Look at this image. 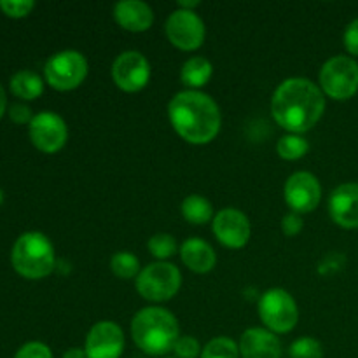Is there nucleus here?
Returning <instances> with one entry per match:
<instances>
[{"mask_svg":"<svg viewBox=\"0 0 358 358\" xmlns=\"http://www.w3.org/2000/svg\"><path fill=\"white\" fill-rule=\"evenodd\" d=\"M201 346H199L198 339L191 338V336H180L175 345L173 353L175 358H199L201 357Z\"/></svg>","mask_w":358,"mask_h":358,"instance_id":"nucleus-28","label":"nucleus"},{"mask_svg":"<svg viewBox=\"0 0 358 358\" xmlns=\"http://www.w3.org/2000/svg\"><path fill=\"white\" fill-rule=\"evenodd\" d=\"M63 358H87L84 348H70L63 353Z\"/></svg>","mask_w":358,"mask_h":358,"instance_id":"nucleus-33","label":"nucleus"},{"mask_svg":"<svg viewBox=\"0 0 358 358\" xmlns=\"http://www.w3.org/2000/svg\"><path fill=\"white\" fill-rule=\"evenodd\" d=\"M285 201L290 212L296 213H311L317 210L322 199L320 180L310 171H297L292 173L285 182Z\"/></svg>","mask_w":358,"mask_h":358,"instance_id":"nucleus-12","label":"nucleus"},{"mask_svg":"<svg viewBox=\"0 0 358 358\" xmlns=\"http://www.w3.org/2000/svg\"><path fill=\"white\" fill-rule=\"evenodd\" d=\"M34 0H0V9L9 17H24L34 10Z\"/></svg>","mask_w":358,"mask_h":358,"instance_id":"nucleus-27","label":"nucleus"},{"mask_svg":"<svg viewBox=\"0 0 358 358\" xmlns=\"http://www.w3.org/2000/svg\"><path fill=\"white\" fill-rule=\"evenodd\" d=\"M87 59L76 49L55 52L44 65V79L52 90L72 91L87 77Z\"/></svg>","mask_w":358,"mask_h":358,"instance_id":"nucleus-8","label":"nucleus"},{"mask_svg":"<svg viewBox=\"0 0 358 358\" xmlns=\"http://www.w3.org/2000/svg\"><path fill=\"white\" fill-rule=\"evenodd\" d=\"M213 65L205 56H192L182 65L180 80L192 91H199V87L205 86L212 79Z\"/></svg>","mask_w":358,"mask_h":358,"instance_id":"nucleus-19","label":"nucleus"},{"mask_svg":"<svg viewBox=\"0 0 358 358\" xmlns=\"http://www.w3.org/2000/svg\"><path fill=\"white\" fill-rule=\"evenodd\" d=\"M2 203H3V191L0 189V205H2Z\"/></svg>","mask_w":358,"mask_h":358,"instance_id":"nucleus-36","label":"nucleus"},{"mask_svg":"<svg viewBox=\"0 0 358 358\" xmlns=\"http://www.w3.org/2000/svg\"><path fill=\"white\" fill-rule=\"evenodd\" d=\"M10 121L16 122V124H30L34 114H31V108L24 103H13L7 110Z\"/></svg>","mask_w":358,"mask_h":358,"instance_id":"nucleus-31","label":"nucleus"},{"mask_svg":"<svg viewBox=\"0 0 358 358\" xmlns=\"http://www.w3.org/2000/svg\"><path fill=\"white\" fill-rule=\"evenodd\" d=\"M290 358H324V348L315 338H299L290 345Z\"/></svg>","mask_w":358,"mask_h":358,"instance_id":"nucleus-26","label":"nucleus"},{"mask_svg":"<svg viewBox=\"0 0 358 358\" xmlns=\"http://www.w3.org/2000/svg\"><path fill=\"white\" fill-rule=\"evenodd\" d=\"M131 338L145 355L164 357L173 352L180 327L175 315L164 308H143L131 320Z\"/></svg>","mask_w":358,"mask_h":358,"instance_id":"nucleus-3","label":"nucleus"},{"mask_svg":"<svg viewBox=\"0 0 358 358\" xmlns=\"http://www.w3.org/2000/svg\"><path fill=\"white\" fill-rule=\"evenodd\" d=\"M136 292L150 303H166L173 299L182 287L180 269L166 261H157L142 268L135 280Z\"/></svg>","mask_w":358,"mask_h":358,"instance_id":"nucleus-5","label":"nucleus"},{"mask_svg":"<svg viewBox=\"0 0 358 358\" xmlns=\"http://www.w3.org/2000/svg\"><path fill=\"white\" fill-rule=\"evenodd\" d=\"M10 262L14 271L23 278L42 280L55 271V247L44 233L28 231L14 241Z\"/></svg>","mask_w":358,"mask_h":358,"instance_id":"nucleus-4","label":"nucleus"},{"mask_svg":"<svg viewBox=\"0 0 358 358\" xmlns=\"http://www.w3.org/2000/svg\"><path fill=\"white\" fill-rule=\"evenodd\" d=\"M9 87L14 96L30 101L44 93V80L31 70H20L10 77Z\"/></svg>","mask_w":358,"mask_h":358,"instance_id":"nucleus-20","label":"nucleus"},{"mask_svg":"<svg viewBox=\"0 0 358 358\" xmlns=\"http://www.w3.org/2000/svg\"><path fill=\"white\" fill-rule=\"evenodd\" d=\"M114 17L124 30L140 34L147 31L154 23V10L142 0H121L114 7Z\"/></svg>","mask_w":358,"mask_h":358,"instance_id":"nucleus-17","label":"nucleus"},{"mask_svg":"<svg viewBox=\"0 0 358 358\" xmlns=\"http://www.w3.org/2000/svg\"><path fill=\"white\" fill-rule=\"evenodd\" d=\"M310 150V143L306 138L301 135H294V133H287L276 143V152L282 159L285 161H297L304 157Z\"/></svg>","mask_w":358,"mask_h":358,"instance_id":"nucleus-22","label":"nucleus"},{"mask_svg":"<svg viewBox=\"0 0 358 358\" xmlns=\"http://www.w3.org/2000/svg\"><path fill=\"white\" fill-rule=\"evenodd\" d=\"M303 227H304V220H303V217H301V213L289 212L285 217H283L282 231L285 236H289V238L297 236V234L303 231Z\"/></svg>","mask_w":358,"mask_h":358,"instance_id":"nucleus-30","label":"nucleus"},{"mask_svg":"<svg viewBox=\"0 0 358 358\" xmlns=\"http://www.w3.org/2000/svg\"><path fill=\"white\" fill-rule=\"evenodd\" d=\"M147 250L150 255L157 259V261H166V259L173 257L178 252V243L171 234L168 233H157L149 238L147 241Z\"/></svg>","mask_w":358,"mask_h":358,"instance_id":"nucleus-25","label":"nucleus"},{"mask_svg":"<svg viewBox=\"0 0 358 358\" xmlns=\"http://www.w3.org/2000/svg\"><path fill=\"white\" fill-rule=\"evenodd\" d=\"M110 271L121 280H133L140 275V261L131 252H115L110 257Z\"/></svg>","mask_w":358,"mask_h":358,"instance_id":"nucleus-23","label":"nucleus"},{"mask_svg":"<svg viewBox=\"0 0 358 358\" xmlns=\"http://www.w3.org/2000/svg\"><path fill=\"white\" fill-rule=\"evenodd\" d=\"M198 6H199V0H178L177 2L178 9H185V10H194Z\"/></svg>","mask_w":358,"mask_h":358,"instance_id":"nucleus-34","label":"nucleus"},{"mask_svg":"<svg viewBox=\"0 0 358 358\" xmlns=\"http://www.w3.org/2000/svg\"><path fill=\"white\" fill-rule=\"evenodd\" d=\"M180 259L187 269L198 275L210 273L217 264V254L212 245L201 238H189L180 245Z\"/></svg>","mask_w":358,"mask_h":358,"instance_id":"nucleus-18","label":"nucleus"},{"mask_svg":"<svg viewBox=\"0 0 358 358\" xmlns=\"http://www.w3.org/2000/svg\"><path fill=\"white\" fill-rule=\"evenodd\" d=\"M164 34L168 41L180 51H196L205 42L206 28L194 10L177 7L164 23Z\"/></svg>","mask_w":358,"mask_h":358,"instance_id":"nucleus-9","label":"nucleus"},{"mask_svg":"<svg viewBox=\"0 0 358 358\" xmlns=\"http://www.w3.org/2000/svg\"><path fill=\"white\" fill-rule=\"evenodd\" d=\"M257 310L264 327L273 334H287L299 320L296 299L283 289L266 290L259 299Z\"/></svg>","mask_w":358,"mask_h":358,"instance_id":"nucleus-7","label":"nucleus"},{"mask_svg":"<svg viewBox=\"0 0 358 358\" xmlns=\"http://www.w3.org/2000/svg\"><path fill=\"white\" fill-rule=\"evenodd\" d=\"M14 358H52V352L44 343L30 341L17 350Z\"/></svg>","mask_w":358,"mask_h":358,"instance_id":"nucleus-29","label":"nucleus"},{"mask_svg":"<svg viewBox=\"0 0 358 358\" xmlns=\"http://www.w3.org/2000/svg\"><path fill=\"white\" fill-rule=\"evenodd\" d=\"M164 358H175V357H164Z\"/></svg>","mask_w":358,"mask_h":358,"instance_id":"nucleus-37","label":"nucleus"},{"mask_svg":"<svg viewBox=\"0 0 358 358\" xmlns=\"http://www.w3.org/2000/svg\"><path fill=\"white\" fill-rule=\"evenodd\" d=\"M168 119L182 140L192 145L212 142L222 126V114L210 94L185 90L175 94L168 103Z\"/></svg>","mask_w":358,"mask_h":358,"instance_id":"nucleus-2","label":"nucleus"},{"mask_svg":"<svg viewBox=\"0 0 358 358\" xmlns=\"http://www.w3.org/2000/svg\"><path fill=\"white\" fill-rule=\"evenodd\" d=\"M199 358H240V346L227 336H219L203 346Z\"/></svg>","mask_w":358,"mask_h":358,"instance_id":"nucleus-24","label":"nucleus"},{"mask_svg":"<svg viewBox=\"0 0 358 358\" xmlns=\"http://www.w3.org/2000/svg\"><path fill=\"white\" fill-rule=\"evenodd\" d=\"M182 217L187 220L189 224H194V226H203V224H208L210 220H213V206L212 203L206 198L199 194H191L182 201L180 205Z\"/></svg>","mask_w":358,"mask_h":358,"instance_id":"nucleus-21","label":"nucleus"},{"mask_svg":"<svg viewBox=\"0 0 358 358\" xmlns=\"http://www.w3.org/2000/svg\"><path fill=\"white\" fill-rule=\"evenodd\" d=\"M212 227L219 243L233 250L243 248L250 241V220L241 210L233 206L217 212L212 220Z\"/></svg>","mask_w":358,"mask_h":358,"instance_id":"nucleus-13","label":"nucleus"},{"mask_svg":"<svg viewBox=\"0 0 358 358\" xmlns=\"http://www.w3.org/2000/svg\"><path fill=\"white\" fill-rule=\"evenodd\" d=\"M329 213L343 229H358V184L346 182L338 185L329 198Z\"/></svg>","mask_w":358,"mask_h":358,"instance_id":"nucleus-15","label":"nucleus"},{"mask_svg":"<svg viewBox=\"0 0 358 358\" xmlns=\"http://www.w3.org/2000/svg\"><path fill=\"white\" fill-rule=\"evenodd\" d=\"M112 79L124 93L142 91L150 80V63L140 51H124L112 63Z\"/></svg>","mask_w":358,"mask_h":358,"instance_id":"nucleus-11","label":"nucleus"},{"mask_svg":"<svg viewBox=\"0 0 358 358\" xmlns=\"http://www.w3.org/2000/svg\"><path fill=\"white\" fill-rule=\"evenodd\" d=\"M320 90L332 100H350L358 91V63L352 56H332L320 70Z\"/></svg>","mask_w":358,"mask_h":358,"instance_id":"nucleus-6","label":"nucleus"},{"mask_svg":"<svg viewBox=\"0 0 358 358\" xmlns=\"http://www.w3.org/2000/svg\"><path fill=\"white\" fill-rule=\"evenodd\" d=\"M28 135H30L31 143L41 152L55 154L65 147L66 140H69V128L62 115L51 110H44L34 115L31 122L28 124Z\"/></svg>","mask_w":358,"mask_h":358,"instance_id":"nucleus-10","label":"nucleus"},{"mask_svg":"<svg viewBox=\"0 0 358 358\" xmlns=\"http://www.w3.org/2000/svg\"><path fill=\"white\" fill-rule=\"evenodd\" d=\"M343 42H345V48L350 55L358 56V17L346 27Z\"/></svg>","mask_w":358,"mask_h":358,"instance_id":"nucleus-32","label":"nucleus"},{"mask_svg":"<svg viewBox=\"0 0 358 358\" xmlns=\"http://www.w3.org/2000/svg\"><path fill=\"white\" fill-rule=\"evenodd\" d=\"M325 112V94L320 86L304 77L285 79L273 93L271 114L287 133L303 135L320 121Z\"/></svg>","mask_w":358,"mask_h":358,"instance_id":"nucleus-1","label":"nucleus"},{"mask_svg":"<svg viewBox=\"0 0 358 358\" xmlns=\"http://www.w3.org/2000/svg\"><path fill=\"white\" fill-rule=\"evenodd\" d=\"M241 358H280L282 343L271 331L262 327H252L241 334L240 343Z\"/></svg>","mask_w":358,"mask_h":358,"instance_id":"nucleus-16","label":"nucleus"},{"mask_svg":"<svg viewBox=\"0 0 358 358\" xmlns=\"http://www.w3.org/2000/svg\"><path fill=\"white\" fill-rule=\"evenodd\" d=\"M6 107H7V96H6V90L3 86L0 84V117L6 114Z\"/></svg>","mask_w":358,"mask_h":358,"instance_id":"nucleus-35","label":"nucleus"},{"mask_svg":"<svg viewBox=\"0 0 358 358\" xmlns=\"http://www.w3.org/2000/svg\"><path fill=\"white\" fill-rule=\"evenodd\" d=\"M124 332L115 322H98L90 329L84 343L87 358H121L124 352Z\"/></svg>","mask_w":358,"mask_h":358,"instance_id":"nucleus-14","label":"nucleus"}]
</instances>
